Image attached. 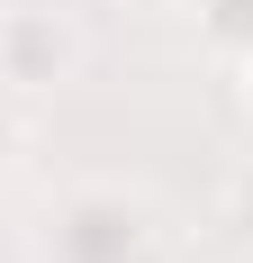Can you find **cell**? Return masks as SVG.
Segmentation results:
<instances>
[{
    "instance_id": "cell-1",
    "label": "cell",
    "mask_w": 253,
    "mask_h": 263,
    "mask_svg": "<svg viewBox=\"0 0 253 263\" xmlns=\"http://www.w3.org/2000/svg\"><path fill=\"white\" fill-rule=\"evenodd\" d=\"M73 73V27L54 9H0V82L9 91H36V82Z\"/></svg>"
},
{
    "instance_id": "cell-2",
    "label": "cell",
    "mask_w": 253,
    "mask_h": 263,
    "mask_svg": "<svg viewBox=\"0 0 253 263\" xmlns=\"http://www.w3.org/2000/svg\"><path fill=\"white\" fill-rule=\"evenodd\" d=\"M199 36H208L217 54H253V0H208Z\"/></svg>"
},
{
    "instance_id": "cell-3",
    "label": "cell",
    "mask_w": 253,
    "mask_h": 263,
    "mask_svg": "<svg viewBox=\"0 0 253 263\" xmlns=\"http://www.w3.org/2000/svg\"><path fill=\"white\" fill-rule=\"evenodd\" d=\"M226 218H235V227H244V236H253V163H244V173H235V182H226Z\"/></svg>"
},
{
    "instance_id": "cell-4",
    "label": "cell",
    "mask_w": 253,
    "mask_h": 263,
    "mask_svg": "<svg viewBox=\"0 0 253 263\" xmlns=\"http://www.w3.org/2000/svg\"><path fill=\"white\" fill-rule=\"evenodd\" d=\"M235 64H244V109H253V54H235Z\"/></svg>"
}]
</instances>
